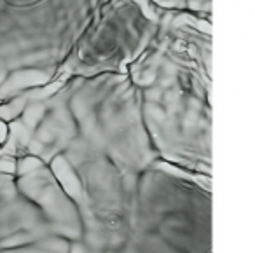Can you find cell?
Listing matches in <instances>:
<instances>
[{
	"label": "cell",
	"instance_id": "1",
	"mask_svg": "<svg viewBox=\"0 0 255 253\" xmlns=\"http://www.w3.org/2000/svg\"><path fill=\"white\" fill-rule=\"evenodd\" d=\"M159 18L152 16L136 0H110L96 14L95 25L81 40L79 60L98 72H124L156 37Z\"/></svg>",
	"mask_w": 255,
	"mask_h": 253
},
{
	"label": "cell",
	"instance_id": "2",
	"mask_svg": "<svg viewBox=\"0 0 255 253\" xmlns=\"http://www.w3.org/2000/svg\"><path fill=\"white\" fill-rule=\"evenodd\" d=\"M14 161L12 159H0V171L4 173H14Z\"/></svg>",
	"mask_w": 255,
	"mask_h": 253
}]
</instances>
